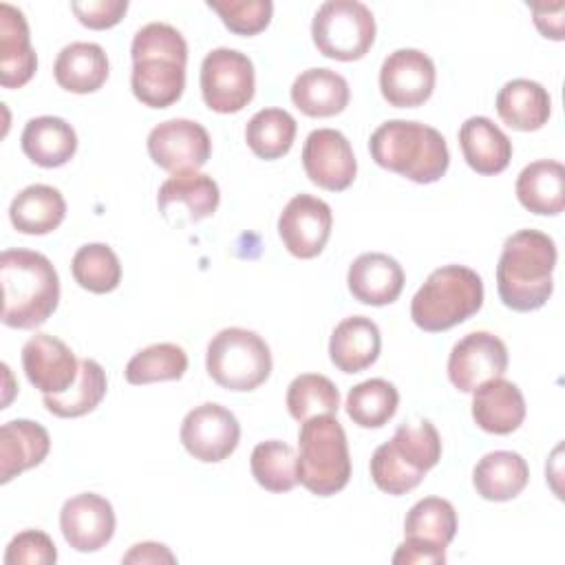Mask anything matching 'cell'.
<instances>
[{"mask_svg": "<svg viewBox=\"0 0 565 565\" xmlns=\"http://www.w3.org/2000/svg\"><path fill=\"white\" fill-rule=\"evenodd\" d=\"M395 565H441L446 563V547L404 536V543L393 554Z\"/></svg>", "mask_w": 565, "mask_h": 565, "instance_id": "44", "label": "cell"}, {"mask_svg": "<svg viewBox=\"0 0 565 565\" xmlns=\"http://www.w3.org/2000/svg\"><path fill=\"white\" fill-rule=\"evenodd\" d=\"M53 75L68 93H95L108 79L106 51L95 42H71L57 53Z\"/></svg>", "mask_w": 565, "mask_h": 565, "instance_id": "28", "label": "cell"}, {"mask_svg": "<svg viewBox=\"0 0 565 565\" xmlns=\"http://www.w3.org/2000/svg\"><path fill=\"white\" fill-rule=\"evenodd\" d=\"M146 146L150 159L172 174L199 170L212 154L207 130L192 119H168L157 124L150 130Z\"/></svg>", "mask_w": 565, "mask_h": 565, "instance_id": "12", "label": "cell"}, {"mask_svg": "<svg viewBox=\"0 0 565 565\" xmlns=\"http://www.w3.org/2000/svg\"><path fill=\"white\" fill-rule=\"evenodd\" d=\"M519 203L539 216H556L565 207V168L554 159L527 163L516 177Z\"/></svg>", "mask_w": 565, "mask_h": 565, "instance_id": "26", "label": "cell"}, {"mask_svg": "<svg viewBox=\"0 0 565 565\" xmlns=\"http://www.w3.org/2000/svg\"><path fill=\"white\" fill-rule=\"evenodd\" d=\"M296 119L282 108H263L245 126L249 150L265 161L285 157L296 139Z\"/></svg>", "mask_w": 565, "mask_h": 565, "instance_id": "34", "label": "cell"}, {"mask_svg": "<svg viewBox=\"0 0 565 565\" xmlns=\"http://www.w3.org/2000/svg\"><path fill=\"white\" fill-rule=\"evenodd\" d=\"M207 7L216 11L223 24L236 35H256L265 31L274 13L269 0H210Z\"/></svg>", "mask_w": 565, "mask_h": 565, "instance_id": "41", "label": "cell"}, {"mask_svg": "<svg viewBox=\"0 0 565 565\" xmlns=\"http://www.w3.org/2000/svg\"><path fill=\"white\" fill-rule=\"evenodd\" d=\"M311 38L329 60H362L375 42V18L364 2L329 0L320 4L311 22Z\"/></svg>", "mask_w": 565, "mask_h": 565, "instance_id": "9", "label": "cell"}, {"mask_svg": "<svg viewBox=\"0 0 565 565\" xmlns=\"http://www.w3.org/2000/svg\"><path fill=\"white\" fill-rule=\"evenodd\" d=\"M298 483L311 494L331 497L351 479L347 433L335 415H316L298 433Z\"/></svg>", "mask_w": 565, "mask_h": 565, "instance_id": "7", "label": "cell"}, {"mask_svg": "<svg viewBox=\"0 0 565 565\" xmlns=\"http://www.w3.org/2000/svg\"><path fill=\"white\" fill-rule=\"evenodd\" d=\"M344 406L360 428H382L397 413L399 393L388 380L371 377L349 391Z\"/></svg>", "mask_w": 565, "mask_h": 565, "instance_id": "35", "label": "cell"}, {"mask_svg": "<svg viewBox=\"0 0 565 565\" xmlns=\"http://www.w3.org/2000/svg\"><path fill=\"white\" fill-rule=\"evenodd\" d=\"M369 152L380 168L415 183H435L450 166V152L444 135L422 121H384L373 130Z\"/></svg>", "mask_w": 565, "mask_h": 565, "instance_id": "4", "label": "cell"}, {"mask_svg": "<svg viewBox=\"0 0 565 565\" xmlns=\"http://www.w3.org/2000/svg\"><path fill=\"white\" fill-rule=\"evenodd\" d=\"M483 305V280L466 265H444L426 278L411 300L413 322L428 331H448Z\"/></svg>", "mask_w": 565, "mask_h": 565, "instance_id": "6", "label": "cell"}, {"mask_svg": "<svg viewBox=\"0 0 565 565\" xmlns=\"http://www.w3.org/2000/svg\"><path fill=\"white\" fill-rule=\"evenodd\" d=\"M51 450L49 430L31 419H11L0 428V481L9 483L40 466Z\"/></svg>", "mask_w": 565, "mask_h": 565, "instance_id": "22", "label": "cell"}, {"mask_svg": "<svg viewBox=\"0 0 565 565\" xmlns=\"http://www.w3.org/2000/svg\"><path fill=\"white\" fill-rule=\"evenodd\" d=\"M455 534H457V512L452 503L441 497L419 499L404 519V536L419 539L439 547H448Z\"/></svg>", "mask_w": 565, "mask_h": 565, "instance_id": "38", "label": "cell"}, {"mask_svg": "<svg viewBox=\"0 0 565 565\" xmlns=\"http://www.w3.org/2000/svg\"><path fill=\"white\" fill-rule=\"evenodd\" d=\"M106 388H108V380L102 364L90 358H84L79 360V375L75 384L60 395H42V402L46 411L53 413L55 417L73 419L95 411L104 399Z\"/></svg>", "mask_w": 565, "mask_h": 565, "instance_id": "33", "label": "cell"}, {"mask_svg": "<svg viewBox=\"0 0 565 565\" xmlns=\"http://www.w3.org/2000/svg\"><path fill=\"white\" fill-rule=\"evenodd\" d=\"M71 9L79 20V24L95 31H104L119 24L124 13L128 11V2L126 0H88V2H73Z\"/></svg>", "mask_w": 565, "mask_h": 565, "instance_id": "43", "label": "cell"}, {"mask_svg": "<svg viewBox=\"0 0 565 565\" xmlns=\"http://www.w3.org/2000/svg\"><path fill=\"white\" fill-rule=\"evenodd\" d=\"M435 77V64L424 51L397 49L382 62L380 90L395 108H417L430 99Z\"/></svg>", "mask_w": 565, "mask_h": 565, "instance_id": "14", "label": "cell"}, {"mask_svg": "<svg viewBox=\"0 0 565 565\" xmlns=\"http://www.w3.org/2000/svg\"><path fill=\"white\" fill-rule=\"evenodd\" d=\"M57 561V550L51 536L42 530L18 532L4 552V565H51Z\"/></svg>", "mask_w": 565, "mask_h": 565, "instance_id": "42", "label": "cell"}, {"mask_svg": "<svg viewBox=\"0 0 565 565\" xmlns=\"http://www.w3.org/2000/svg\"><path fill=\"white\" fill-rule=\"evenodd\" d=\"M439 459L441 437L428 419L402 424L391 441L375 448L371 479L382 492L399 497L415 490Z\"/></svg>", "mask_w": 565, "mask_h": 565, "instance_id": "5", "label": "cell"}, {"mask_svg": "<svg viewBox=\"0 0 565 565\" xmlns=\"http://www.w3.org/2000/svg\"><path fill=\"white\" fill-rule=\"evenodd\" d=\"M563 11H565L563 2L532 4L534 24L543 33V38H550V40H563L565 38L563 35Z\"/></svg>", "mask_w": 565, "mask_h": 565, "instance_id": "45", "label": "cell"}, {"mask_svg": "<svg viewBox=\"0 0 565 565\" xmlns=\"http://www.w3.org/2000/svg\"><path fill=\"white\" fill-rule=\"evenodd\" d=\"M66 216V201L53 185L33 183L15 194L9 205L11 225L20 234L42 236L62 225Z\"/></svg>", "mask_w": 565, "mask_h": 565, "instance_id": "30", "label": "cell"}, {"mask_svg": "<svg viewBox=\"0 0 565 565\" xmlns=\"http://www.w3.org/2000/svg\"><path fill=\"white\" fill-rule=\"evenodd\" d=\"M382 349L377 324L366 316H349L335 324L329 340V358L342 373H360L369 369Z\"/></svg>", "mask_w": 565, "mask_h": 565, "instance_id": "23", "label": "cell"}, {"mask_svg": "<svg viewBox=\"0 0 565 565\" xmlns=\"http://www.w3.org/2000/svg\"><path fill=\"white\" fill-rule=\"evenodd\" d=\"M347 285L358 302L384 307L399 298L404 289V269L388 254L366 252L351 263Z\"/></svg>", "mask_w": 565, "mask_h": 565, "instance_id": "19", "label": "cell"}, {"mask_svg": "<svg viewBox=\"0 0 565 565\" xmlns=\"http://www.w3.org/2000/svg\"><path fill=\"white\" fill-rule=\"evenodd\" d=\"M2 324L35 329L44 324L60 302V278L53 263L33 249H4L0 254Z\"/></svg>", "mask_w": 565, "mask_h": 565, "instance_id": "3", "label": "cell"}, {"mask_svg": "<svg viewBox=\"0 0 565 565\" xmlns=\"http://www.w3.org/2000/svg\"><path fill=\"white\" fill-rule=\"evenodd\" d=\"M287 411L296 422H307L316 415H335L340 393L335 384L320 373H302L287 386Z\"/></svg>", "mask_w": 565, "mask_h": 565, "instance_id": "39", "label": "cell"}, {"mask_svg": "<svg viewBox=\"0 0 565 565\" xmlns=\"http://www.w3.org/2000/svg\"><path fill=\"white\" fill-rule=\"evenodd\" d=\"M349 99L347 79L331 68H307L291 84V102L307 117L340 115Z\"/></svg>", "mask_w": 565, "mask_h": 565, "instance_id": "27", "label": "cell"}, {"mask_svg": "<svg viewBox=\"0 0 565 565\" xmlns=\"http://www.w3.org/2000/svg\"><path fill=\"white\" fill-rule=\"evenodd\" d=\"M22 152L40 168H60L75 157L77 135L68 121L53 115L33 117L20 135Z\"/></svg>", "mask_w": 565, "mask_h": 565, "instance_id": "25", "label": "cell"}, {"mask_svg": "<svg viewBox=\"0 0 565 565\" xmlns=\"http://www.w3.org/2000/svg\"><path fill=\"white\" fill-rule=\"evenodd\" d=\"M302 168L311 183L329 192L347 190L358 174L349 139L333 128L311 130L302 146Z\"/></svg>", "mask_w": 565, "mask_h": 565, "instance_id": "16", "label": "cell"}, {"mask_svg": "<svg viewBox=\"0 0 565 565\" xmlns=\"http://www.w3.org/2000/svg\"><path fill=\"white\" fill-rule=\"evenodd\" d=\"M132 95L148 108H168L185 88L188 44L183 35L163 22L141 26L130 44Z\"/></svg>", "mask_w": 565, "mask_h": 565, "instance_id": "1", "label": "cell"}, {"mask_svg": "<svg viewBox=\"0 0 565 565\" xmlns=\"http://www.w3.org/2000/svg\"><path fill=\"white\" fill-rule=\"evenodd\" d=\"M179 437L194 459L203 463H218L236 450L241 424L230 408L205 402L183 417Z\"/></svg>", "mask_w": 565, "mask_h": 565, "instance_id": "11", "label": "cell"}, {"mask_svg": "<svg viewBox=\"0 0 565 565\" xmlns=\"http://www.w3.org/2000/svg\"><path fill=\"white\" fill-rule=\"evenodd\" d=\"M38 68L31 46L29 24L20 9L9 2L0 4V84L4 88L24 86Z\"/></svg>", "mask_w": 565, "mask_h": 565, "instance_id": "21", "label": "cell"}, {"mask_svg": "<svg viewBox=\"0 0 565 565\" xmlns=\"http://www.w3.org/2000/svg\"><path fill=\"white\" fill-rule=\"evenodd\" d=\"M218 203H221V192L216 181L210 174H203L199 170L177 172L168 177L157 192V205L163 214H168L172 205H185L188 221L192 223L212 216Z\"/></svg>", "mask_w": 565, "mask_h": 565, "instance_id": "32", "label": "cell"}, {"mask_svg": "<svg viewBox=\"0 0 565 565\" xmlns=\"http://www.w3.org/2000/svg\"><path fill=\"white\" fill-rule=\"evenodd\" d=\"M508 369V349L490 331L463 335L448 355V380L461 393H472L488 380L503 377Z\"/></svg>", "mask_w": 565, "mask_h": 565, "instance_id": "15", "label": "cell"}, {"mask_svg": "<svg viewBox=\"0 0 565 565\" xmlns=\"http://www.w3.org/2000/svg\"><path fill=\"white\" fill-rule=\"evenodd\" d=\"M556 243L541 230H519L505 238L497 263V291L512 311H536L554 291Z\"/></svg>", "mask_w": 565, "mask_h": 565, "instance_id": "2", "label": "cell"}, {"mask_svg": "<svg viewBox=\"0 0 565 565\" xmlns=\"http://www.w3.org/2000/svg\"><path fill=\"white\" fill-rule=\"evenodd\" d=\"M201 95L210 110L232 115L243 110L256 88L252 60L236 49H214L201 62Z\"/></svg>", "mask_w": 565, "mask_h": 565, "instance_id": "10", "label": "cell"}, {"mask_svg": "<svg viewBox=\"0 0 565 565\" xmlns=\"http://www.w3.org/2000/svg\"><path fill=\"white\" fill-rule=\"evenodd\" d=\"M205 369L221 388L254 391L271 373V351L256 331L227 327L210 340Z\"/></svg>", "mask_w": 565, "mask_h": 565, "instance_id": "8", "label": "cell"}, {"mask_svg": "<svg viewBox=\"0 0 565 565\" xmlns=\"http://www.w3.org/2000/svg\"><path fill=\"white\" fill-rule=\"evenodd\" d=\"M177 556L163 545V543H154V541H143L132 545L121 563H174Z\"/></svg>", "mask_w": 565, "mask_h": 565, "instance_id": "46", "label": "cell"}, {"mask_svg": "<svg viewBox=\"0 0 565 565\" xmlns=\"http://www.w3.org/2000/svg\"><path fill=\"white\" fill-rule=\"evenodd\" d=\"M249 468L256 483L269 492H289L298 483V455L280 439L260 441L252 450Z\"/></svg>", "mask_w": 565, "mask_h": 565, "instance_id": "36", "label": "cell"}, {"mask_svg": "<svg viewBox=\"0 0 565 565\" xmlns=\"http://www.w3.org/2000/svg\"><path fill=\"white\" fill-rule=\"evenodd\" d=\"M459 146L466 163L483 177L499 174L512 159V141L488 117H468L459 128Z\"/></svg>", "mask_w": 565, "mask_h": 565, "instance_id": "24", "label": "cell"}, {"mask_svg": "<svg viewBox=\"0 0 565 565\" xmlns=\"http://www.w3.org/2000/svg\"><path fill=\"white\" fill-rule=\"evenodd\" d=\"M331 225L329 203L313 194H296L278 216V236L291 256L309 260L324 249Z\"/></svg>", "mask_w": 565, "mask_h": 565, "instance_id": "13", "label": "cell"}, {"mask_svg": "<svg viewBox=\"0 0 565 565\" xmlns=\"http://www.w3.org/2000/svg\"><path fill=\"white\" fill-rule=\"evenodd\" d=\"M497 113L514 130L532 132L547 124L552 113L550 93L532 79H510L497 93Z\"/></svg>", "mask_w": 565, "mask_h": 565, "instance_id": "29", "label": "cell"}, {"mask_svg": "<svg viewBox=\"0 0 565 565\" xmlns=\"http://www.w3.org/2000/svg\"><path fill=\"white\" fill-rule=\"evenodd\" d=\"M71 271L75 282L90 294H108L121 280V263L106 243L82 245L71 260Z\"/></svg>", "mask_w": 565, "mask_h": 565, "instance_id": "40", "label": "cell"}, {"mask_svg": "<svg viewBox=\"0 0 565 565\" xmlns=\"http://www.w3.org/2000/svg\"><path fill=\"white\" fill-rule=\"evenodd\" d=\"M188 371V353L174 342H157L137 351L124 371L128 384H152L181 380Z\"/></svg>", "mask_w": 565, "mask_h": 565, "instance_id": "37", "label": "cell"}, {"mask_svg": "<svg viewBox=\"0 0 565 565\" xmlns=\"http://www.w3.org/2000/svg\"><path fill=\"white\" fill-rule=\"evenodd\" d=\"M472 419L490 435H510L525 419L521 388L503 377L483 382L472 391Z\"/></svg>", "mask_w": 565, "mask_h": 565, "instance_id": "20", "label": "cell"}, {"mask_svg": "<svg viewBox=\"0 0 565 565\" xmlns=\"http://www.w3.org/2000/svg\"><path fill=\"white\" fill-rule=\"evenodd\" d=\"M115 510L110 501L95 492H82L64 501L60 530L64 541L77 552H97L115 534Z\"/></svg>", "mask_w": 565, "mask_h": 565, "instance_id": "18", "label": "cell"}, {"mask_svg": "<svg viewBox=\"0 0 565 565\" xmlns=\"http://www.w3.org/2000/svg\"><path fill=\"white\" fill-rule=\"evenodd\" d=\"M22 366L26 380L42 395H60L68 391L79 375L75 353L60 338L49 333H35L24 342Z\"/></svg>", "mask_w": 565, "mask_h": 565, "instance_id": "17", "label": "cell"}, {"mask_svg": "<svg viewBox=\"0 0 565 565\" xmlns=\"http://www.w3.org/2000/svg\"><path fill=\"white\" fill-rule=\"evenodd\" d=\"M527 481V461L512 450L488 452L472 470V486L486 501H510L523 492Z\"/></svg>", "mask_w": 565, "mask_h": 565, "instance_id": "31", "label": "cell"}]
</instances>
